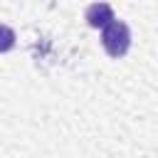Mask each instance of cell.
<instances>
[{"label": "cell", "instance_id": "3957f363", "mask_svg": "<svg viewBox=\"0 0 158 158\" xmlns=\"http://www.w3.org/2000/svg\"><path fill=\"white\" fill-rule=\"evenodd\" d=\"M15 32L7 27V25H0V52H10L15 47Z\"/></svg>", "mask_w": 158, "mask_h": 158}, {"label": "cell", "instance_id": "6da1fadb", "mask_svg": "<svg viewBox=\"0 0 158 158\" xmlns=\"http://www.w3.org/2000/svg\"><path fill=\"white\" fill-rule=\"evenodd\" d=\"M101 44L111 57H123L131 47V30L121 20H111L106 27H101Z\"/></svg>", "mask_w": 158, "mask_h": 158}, {"label": "cell", "instance_id": "7a4b0ae2", "mask_svg": "<svg viewBox=\"0 0 158 158\" xmlns=\"http://www.w3.org/2000/svg\"><path fill=\"white\" fill-rule=\"evenodd\" d=\"M86 22H89V27H106L111 20H116L114 17V10H111V5L109 2H94V5H89L86 7Z\"/></svg>", "mask_w": 158, "mask_h": 158}]
</instances>
